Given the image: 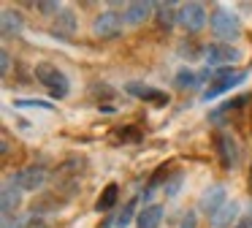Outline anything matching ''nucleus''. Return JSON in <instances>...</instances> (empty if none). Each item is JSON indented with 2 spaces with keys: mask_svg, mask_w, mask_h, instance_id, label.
<instances>
[{
  "mask_svg": "<svg viewBox=\"0 0 252 228\" xmlns=\"http://www.w3.org/2000/svg\"><path fill=\"white\" fill-rule=\"evenodd\" d=\"M35 79L52 92V98H65L71 84H68V76L60 68H55L52 63H38L35 65Z\"/></svg>",
  "mask_w": 252,
  "mask_h": 228,
  "instance_id": "nucleus-1",
  "label": "nucleus"
},
{
  "mask_svg": "<svg viewBox=\"0 0 252 228\" xmlns=\"http://www.w3.org/2000/svg\"><path fill=\"white\" fill-rule=\"evenodd\" d=\"M212 33L220 38V41H236V38L241 36V19L236 14H230V11L225 8H217L212 14Z\"/></svg>",
  "mask_w": 252,
  "mask_h": 228,
  "instance_id": "nucleus-2",
  "label": "nucleus"
},
{
  "mask_svg": "<svg viewBox=\"0 0 252 228\" xmlns=\"http://www.w3.org/2000/svg\"><path fill=\"white\" fill-rule=\"evenodd\" d=\"M247 79V71H236V68H220L217 74L212 76V87L206 90V101L209 98H214V95H220V92H225V90H230V87H236V84H241V81Z\"/></svg>",
  "mask_w": 252,
  "mask_h": 228,
  "instance_id": "nucleus-3",
  "label": "nucleus"
},
{
  "mask_svg": "<svg viewBox=\"0 0 252 228\" xmlns=\"http://www.w3.org/2000/svg\"><path fill=\"white\" fill-rule=\"evenodd\" d=\"M179 25L185 27L187 33H198L206 25V8L201 3H185L179 5Z\"/></svg>",
  "mask_w": 252,
  "mask_h": 228,
  "instance_id": "nucleus-4",
  "label": "nucleus"
},
{
  "mask_svg": "<svg viewBox=\"0 0 252 228\" xmlns=\"http://www.w3.org/2000/svg\"><path fill=\"white\" fill-rule=\"evenodd\" d=\"M93 33L98 38H117L122 33V16L117 11H103L100 16H95Z\"/></svg>",
  "mask_w": 252,
  "mask_h": 228,
  "instance_id": "nucleus-5",
  "label": "nucleus"
},
{
  "mask_svg": "<svg viewBox=\"0 0 252 228\" xmlns=\"http://www.w3.org/2000/svg\"><path fill=\"white\" fill-rule=\"evenodd\" d=\"M214 147H217V155H220L222 168H236V163H239V147H236L233 136L230 133H217Z\"/></svg>",
  "mask_w": 252,
  "mask_h": 228,
  "instance_id": "nucleus-6",
  "label": "nucleus"
},
{
  "mask_svg": "<svg viewBox=\"0 0 252 228\" xmlns=\"http://www.w3.org/2000/svg\"><path fill=\"white\" fill-rule=\"evenodd\" d=\"M225 204H228V201H225V188L222 185H209V188L201 193V201H198L201 212H206L209 217H214Z\"/></svg>",
  "mask_w": 252,
  "mask_h": 228,
  "instance_id": "nucleus-7",
  "label": "nucleus"
},
{
  "mask_svg": "<svg viewBox=\"0 0 252 228\" xmlns=\"http://www.w3.org/2000/svg\"><path fill=\"white\" fill-rule=\"evenodd\" d=\"M203 54H206V63L209 65H230L239 60V49H233L230 43H209L206 49H203Z\"/></svg>",
  "mask_w": 252,
  "mask_h": 228,
  "instance_id": "nucleus-8",
  "label": "nucleus"
},
{
  "mask_svg": "<svg viewBox=\"0 0 252 228\" xmlns=\"http://www.w3.org/2000/svg\"><path fill=\"white\" fill-rule=\"evenodd\" d=\"M14 179H17V185L22 190H38V188L46 185V168L44 166H28V168H22Z\"/></svg>",
  "mask_w": 252,
  "mask_h": 228,
  "instance_id": "nucleus-9",
  "label": "nucleus"
},
{
  "mask_svg": "<svg viewBox=\"0 0 252 228\" xmlns=\"http://www.w3.org/2000/svg\"><path fill=\"white\" fill-rule=\"evenodd\" d=\"M19 201H22V188L17 185V179H8L6 185H3V195H0V209H3V215H11V212H17Z\"/></svg>",
  "mask_w": 252,
  "mask_h": 228,
  "instance_id": "nucleus-10",
  "label": "nucleus"
},
{
  "mask_svg": "<svg viewBox=\"0 0 252 228\" xmlns=\"http://www.w3.org/2000/svg\"><path fill=\"white\" fill-rule=\"evenodd\" d=\"M125 90L130 92V95L141 98V101L155 103V106H165V103H168V95H165V92L155 90V87H149V84H138V81H130V84H127Z\"/></svg>",
  "mask_w": 252,
  "mask_h": 228,
  "instance_id": "nucleus-11",
  "label": "nucleus"
},
{
  "mask_svg": "<svg viewBox=\"0 0 252 228\" xmlns=\"http://www.w3.org/2000/svg\"><path fill=\"white\" fill-rule=\"evenodd\" d=\"M158 8L155 3H144V0H136V3H127V11H125V22L127 25H141L152 16V11Z\"/></svg>",
  "mask_w": 252,
  "mask_h": 228,
  "instance_id": "nucleus-12",
  "label": "nucleus"
},
{
  "mask_svg": "<svg viewBox=\"0 0 252 228\" xmlns=\"http://www.w3.org/2000/svg\"><path fill=\"white\" fill-rule=\"evenodd\" d=\"M155 19H158V27L168 33L174 27V22H179V8L174 3H160L158 11H155Z\"/></svg>",
  "mask_w": 252,
  "mask_h": 228,
  "instance_id": "nucleus-13",
  "label": "nucleus"
},
{
  "mask_svg": "<svg viewBox=\"0 0 252 228\" xmlns=\"http://www.w3.org/2000/svg\"><path fill=\"white\" fill-rule=\"evenodd\" d=\"M160 220H163V206L160 204H147L141 212H138V228H160Z\"/></svg>",
  "mask_w": 252,
  "mask_h": 228,
  "instance_id": "nucleus-14",
  "label": "nucleus"
},
{
  "mask_svg": "<svg viewBox=\"0 0 252 228\" xmlns=\"http://www.w3.org/2000/svg\"><path fill=\"white\" fill-rule=\"evenodd\" d=\"M52 33L60 38H71L73 33H76V16H73V11H60L55 19V27H52Z\"/></svg>",
  "mask_w": 252,
  "mask_h": 228,
  "instance_id": "nucleus-15",
  "label": "nucleus"
},
{
  "mask_svg": "<svg viewBox=\"0 0 252 228\" xmlns=\"http://www.w3.org/2000/svg\"><path fill=\"white\" fill-rule=\"evenodd\" d=\"M22 16H19V11H11V8H6L3 14H0V33L3 36H17L19 30H22Z\"/></svg>",
  "mask_w": 252,
  "mask_h": 228,
  "instance_id": "nucleus-16",
  "label": "nucleus"
},
{
  "mask_svg": "<svg viewBox=\"0 0 252 228\" xmlns=\"http://www.w3.org/2000/svg\"><path fill=\"white\" fill-rule=\"evenodd\" d=\"M117 198H120V188H117L114 182L106 185V188L100 190L98 201H95V209H98V212H109V209H114V206H117Z\"/></svg>",
  "mask_w": 252,
  "mask_h": 228,
  "instance_id": "nucleus-17",
  "label": "nucleus"
},
{
  "mask_svg": "<svg viewBox=\"0 0 252 228\" xmlns=\"http://www.w3.org/2000/svg\"><path fill=\"white\" fill-rule=\"evenodd\" d=\"M236 217H239V204H236V201H230V204H225L222 209L212 217V223H214V228H228Z\"/></svg>",
  "mask_w": 252,
  "mask_h": 228,
  "instance_id": "nucleus-18",
  "label": "nucleus"
},
{
  "mask_svg": "<svg viewBox=\"0 0 252 228\" xmlns=\"http://www.w3.org/2000/svg\"><path fill=\"white\" fill-rule=\"evenodd\" d=\"M133 212H136V198H133V201H127V204L122 206V212L117 215V226H120V228H125L127 223L133 220Z\"/></svg>",
  "mask_w": 252,
  "mask_h": 228,
  "instance_id": "nucleus-19",
  "label": "nucleus"
},
{
  "mask_svg": "<svg viewBox=\"0 0 252 228\" xmlns=\"http://www.w3.org/2000/svg\"><path fill=\"white\" fill-rule=\"evenodd\" d=\"M198 74H192V71H179L176 74V87H195L198 84Z\"/></svg>",
  "mask_w": 252,
  "mask_h": 228,
  "instance_id": "nucleus-20",
  "label": "nucleus"
},
{
  "mask_svg": "<svg viewBox=\"0 0 252 228\" xmlns=\"http://www.w3.org/2000/svg\"><path fill=\"white\" fill-rule=\"evenodd\" d=\"M120 139L122 141H127V144H136V141H141L144 139V133L138 128H133V125H127V128H122L120 130Z\"/></svg>",
  "mask_w": 252,
  "mask_h": 228,
  "instance_id": "nucleus-21",
  "label": "nucleus"
},
{
  "mask_svg": "<svg viewBox=\"0 0 252 228\" xmlns=\"http://www.w3.org/2000/svg\"><path fill=\"white\" fill-rule=\"evenodd\" d=\"M35 8H41L44 14H60V3H52V0H41V3H35Z\"/></svg>",
  "mask_w": 252,
  "mask_h": 228,
  "instance_id": "nucleus-22",
  "label": "nucleus"
},
{
  "mask_svg": "<svg viewBox=\"0 0 252 228\" xmlns=\"http://www.w3.org/2000/svg\"><path fill=\"white\" fill-rule=\"evenodd\" d=\"M163 177H165V166H160L158 171H155L152 177H149V188H147V190H158V188H160V182H163Z\"/></svg>",
  "mask_w": 252,
  "mask_h": 228,
  "instance_id": "nucleus-23",
  "label": "nucleus"
},
{
  "mask_svg": "<svg viewBox=\"0 0 252 228\" xmlns=\"http://www.w3.org/2000/svg\"><path fill=\"white\" fill-rule=\"evenodd\" d=\"M8 71H11V54L3 49V52H0V74L8 76Z\"/></svg>",
  "mask_w": 252,
  "mask_h": 228,
  "instance_id": "nucleus-24",
  "label": "nucleus"
},
{
  "mask_svg": "<svg viewBox=\"0 0 252 228\" xmlns=\"http://www.w3.org/2000/svg\"><path fill=\"white\" fill-rule=\"evenodd\" d=\"M179 228H198V217H195V212H187L185 217H182V226Z\"/></svg>",
  "mask_w": 252,
  "mask_h": 228,
  "instance_id": "nucleus-25",
  "label": "nucleus"
},
{
  "mask_svg": "<svg viewBox=\"0 0 252 228\" xmlns=\"http://www.w3.org/2000/svg\"><path fill=\"white\" fill-rule=\"evenodd\" d=\"M17 106H19V109H33V106H38V109H52L49 103H44V101H17Z\"/></svg>",
  "mask_w": 252,
  "mask_h": 228,
  "instance_id": "nucleus-26",
  "label": "nucleus"
},
{
  "mask_svg": "<svg viewBox=\"0 0 252 228\" xmlns=\"http://www.w3.org/2000/svg\"><path fill=\"white\" fill-rule=\"evenodd\" d=\"M3 228H19V220L11 215H3Z\"/></svg>",
  "mask_w": 252,
  "mask_h": 228,
  "instance_id": "nucleus-27",
  "label": "nucleus"
},
{
  "mask_svg": "<svg viewBox=\"0 0 252 228\" xmlns=\"http://www.w3.org/2000/svg\"><path fill=\"white\" fill-rule=\"evenodd\" d=\"M28 228H49V223H46L44 217H33V220L28 223Z\"/></svg>",
  "mask_w": 252,
  "mask_h": 228,
  "instance_id": "nucleus-28",
  "label": "nucleus"
},
{
  "mask_svg": "<svg viewBox=\"0 0 252 228\" xmlns=\"http://www.w3.org/2000/svg\"><path fill=\"white\" fill-rule=\"evenodd\" d=\"M179 179H182V174H176V177L171 179V188H168V193H176V190H179Z\"/></svg>",
  "mask_w": 252,
  "mask_h": 228,
  "instance_id": "nucleus-29",
  "label": "nucleus"
},
{
  "mask_svg": "<svg viewBox=\"0 0 252 228\" xmlns=\"http://www.w3.org/2000/svg\"><path fill=\"white\" fill-rule=\"evenodd\" d=\"M250 185H252V168H250Z\"/></svg>",
  "mask_w": 252,
  "mask_h": 228,
  "instance_id": "nucleus-30",
  "label": "nucleus"
},
{
  "mask_svg": "<svg viewBox=\"0 0 252 228\" xmlns=\"http://www.w3.org/2000/svg\"><path fill=\"white\" fill-rule=\"evenodd\" d=\"M250 128H252V117H250Z\"/></svg>",
  "mask_w": 252,
  "mask_h": 228,
  "instance_id": "nucleus-31",
  "label": "nucleus"
},
{
  "mask_svg": "<svg viewBox=\"0 0 252 228\" xmlns=\"http://www.w3.org/2000/svg\"><path fill=\"white\" fill-rule=\"evenodd\" d=\"M250 217H252V212H250Z\"/></svg>",
  "mask_w": 252,
  "mask_h": 228,
  "instance_id": "nucleus-32",
  "label": "nucleus"
}]
</instances>
